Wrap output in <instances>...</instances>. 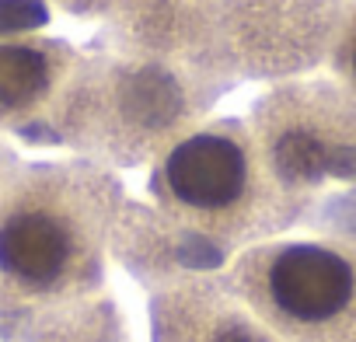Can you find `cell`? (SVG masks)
Instances as JSON below:
<instances>
[{
	"label": "cell",
	"mask_w": 356,
	"mask_h": 342,
	"mask_svg": "<svg viewBox=\"0 0 356 342\" xmlns=\"http://www.w3.org/2000/svg\"><path fill=\"white\" fill-rule=\"evenodd\" d=\"M154 342H283L224 276L186 272L150 297Z\"/></svg>",
	"instance_id": "cell-7"
},
{
	"label": "cell",
	"mask_w": 356,
	"mask_h": 342,
	"mask_svg": "<svg viewBox=\"0 0 356 342\" xmlns=\"http://www.w3.org/2000/svg\"><path fill=\"white\" fill-rule=\"evenodd\" d=\"M81 49L49 35L0 39V133H29L49 126Z\"/></svg>",
	"instance_id": "cell-8"
},
{
	"label": "cell",
	"mask_w": 356,
	"mask_h": 342,
	"mask_svg": "<svg viewBox=\"0 0 356 342\" xmlns=\"http://www.w3.org/2000/svg\"><path fill=\"white\" fill-rule=\"evenodd\" d=\"M147 196L164 224L238 255L297 227V206L273 175L259 133L238 115H207L147 171Z\"/></svg>",
	"instance_id": "cell-3"
},
{
	"label": "cell",
	"mask_w": 356,
	"mask_h": 342,
	"mask_svg": "<svg viewBox=\"0 0 356 342\" xmlns=\"http://www.w3.org/2000/svg\"><path fill=\"white\" fill-rule=\"evenodd\" d=\"M325 67L342 88H349L356 95V0H349V8L342 15V25H339V35L332 42Z\"/></svg>",
	"instance_id": "cell-9"
},
{
	"label": "cell",
	"mask_w": 356,
	"mask_h": 342,
	"mask_svg": "<svg viewBox=\"0 0 356 342\" xmlns=\"http://www.w3.org/2000/svg\"><path fill=\"white\" fill-rule=\"evenodd\" d=\"M224 279L283 342H356V241L280 234L238 252Z\"/></svg>",
	"instance_id": "cell-5"
},
{
	"label": "cell",
	"mask_w": 356,
	"mask_h": 342,
	"mask_svg": "<svg viewBox=\"0 0 356 342\" xmlns=\"http://www.w3.org/2000/svg\"><path fill=\"white\" fill-rule=\"evenodd\" d=\"M227 70L112 46L81 56L49 126L98 164H154L178 136L210 115Z\"/></svg>",
	"instance_id": "cell-2"
},
{
	"label": "cell",
	"mask_w": 356,
	"mask_h": 342,
	"mask_svg": "<svg viewBox=\"0 0 356 342\" xmlns=\"http://www.w3.org/2000/svg\"><path fill=\"white\" fill-rule=\"evenodd\" d=\"M122 182L91 157L22 164L0 193V304L60 311L105 286Z\"/></svg>",
	"instance_id": "cell-1"
},
{
	"label": "cell",
	"mask_w": 356,
	"mask_h": 342,
	"mask_svg": "<svg viewBox=\"0 0 356 342\" xmlns=\"http://www.w3.org/2000/svg\"><path fill=\"white\" fill-rule=\"evenodd\" d=\"M349 0H220V46L234 74L293 81L328 63Z\"/></svg>",
	"instance_id": "cell-6"
},
{
	"label": "cell",
	"mask_w": 356,
	"mask_h": 342,
	"mask_svg": "<svg viewBox=\"0 0 356 342\" xmlns=\"http://www.w3.org/2000/svg\"><path fill=\"white\" fill-rule=\"evenodd\" d=\"M22 168V161H18V154L11 150V143L0 136V193H4V186L11 182V175Z\"/></svg>",
	"instance_id": "cell-11"
},
{
	"label": "cell",
	"mask_w": 356,
	"mask_h": 342,
	"mask_svg": "<svg viewBox=\"0 0 356 342\" xmlns=\"http://www.w3.org/2000/svg\"><path fill=\"white\" fill-rule=\"evenodd\" d=\"M56 8H63L67 15L77 18H95V15H115V8L122 0H53Z\"/></svg>",
	"instance_id": "cell-10"
},
{
	"label": "cell",
	"mask_w": 356,
	"mask_h": 342,
	"mask_svg": "<svg viewBox=\"0 0 356 342\" xmlns=\"http://www.w3.org/2000/svg\"><path fill=\"white\" fill-rule=\"evenodd\" d=\"M273 175L307 234L356 241V95L328 77H293L248 112Z\"/></svg>",
	"instance_id": "cell-4"
}]
</instances>
